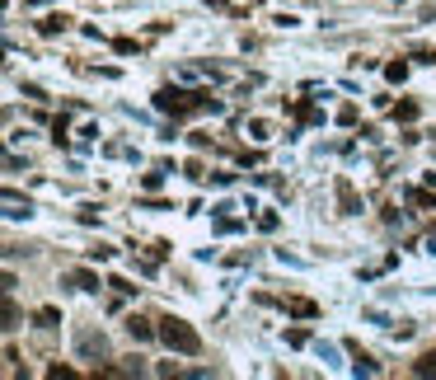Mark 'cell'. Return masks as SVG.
<instances>
[{
	"mask_svg": "<svg viewBox=\"0 0 436 380\" xmlns=\"http://www.w3.org/2000/svg\"><path fill=\"white\" fill-rule=\"evenodd\" d=\"M66 282L76 286V291H99V277H94L90 268H71L66 272Z\"/></svg>",
	"mask_w": 436,
	"mask_h": 380,
	"instance_id": "6",
	"label": "cell"
},
{
	"mask_svg": "<svg viewBox=\"0 0 436 380\" xmlns=\"http://www.w3.org/2000/svg\"><path fill=\"white\" fill-rule=\"evenodd\" d=\"M76 352H80V357H108V338H104V333H94V329H80L76 333Z\"/></svg>",
	"mask_w": 436,
	"mask_h": 380,
	"instance_id": "3",
	"label": "cell"
},
{
	"mask_svg": "<svg viewBox=\"0 0 436 380\" xmlns=\"http://www.w3.org/2000/svg\"><path fill=\"white\" fill-rule=\"evenodd\" d=\"M47 376L52 380H76V371H71V366H47Z\"/></svg>",
	"mask_w": 436,
	"mask_h": 380,
	"instance_id": "16",
	"label": "cell"
},
{
	"mask_svg": "<svg viewBox=\"0 0 436 380\" xmlns=\"http://www.w3.org/2000/svg\"><path fill=\"white\" fill-rule=\"evenodd\" d=\"M108 286H113V291H118V296H132V291H136V286L127 282V277H113V282H108Z\"/></svg>",
	"mask_w": 436,
	"mask_h": 380,
	"instance_id": "17",
	"label": "cell"
},
{
	"mask_svg": "<svg viewBox=\"0 0 436 380\" xmlns=\"http://www.w3.org/2000/svg\"><path fill=\"white\" fill-rule=\"evenodd\" d=\"M155 108L169 113V118H183V113H192V108H216V99L211 94H188V90H160Z\"/></svg>",
	"mask_w": 436,
	"mask_h": 380,
	"instance_id": "2",
	"label": "cell"
},
{
	"mask_svg": "<svg viewBox=\"0 0 436 380\" xmlns=\"http://www.w3.org/2000/svg\"><path fill=\"white\" fill-rule=\"evenodd\" d=\"M5 206H10V216H33V202L19 192H5Z\"/></svg>",
	"mask_w": 436,
	"mask_h": 380,
	"instance_id": "7",
	"label": "cell"
},
{
	"mask_svg": "<svg viewBox=\"0 0 436 380\" xmlns=\"http://www.w3.org/2000/svg\"><path fill=\"white\" fill-rule=\"evenodd\" d=\"M160 338H164V348L169 352H183V357H197V352H202V333L192 329L188 319H178V315L160 319Z\"/></svg>",
	"mask_w": 436,
	"mask_h": 380,
	"instance_id": "1",
	"label": "cell"
},
{
	"mask_svg": "<svg viewBox=\"0 0 436 380\" xmlns=\"http://www.w3.org/2000/svg\"><path fill=\"white\" fill-rule=\"evenodd\" d=\"M385 76H390L394 85H399V80H408V62H390V66H385Z\"/></svg>",
	"mask_w": 436,
	"mask_h": 380,
	"instance_id": "14",
	"label": "cell"
},
{
	"mask_svg": "<svg viewBox=\"0 0 436 380\" xmlns=\"http://www.w3.org/2000/svg\"><path fill=\"white\" fill-rule=\"evenodd\" d=\"M352 371H357V376H375V371H380V366H375L371 357H357V362H352Z\"/></svg>",
	"mask_w": 436,
	"mask_h": 380,
	"instance_id": "15",
	"label": "cell"
},
{
	"mask_svg": "<svg viewBox=\"0 0 436 380\" xmlns=\"http://www.w3.org/2000/svg\"><path fill=\"white\" fill-rule=\"evenodd\" d=\"M394 118H399V122H413V118H418V104H413V99H404V104L394 108Z\"/></svg>",
	"mask_w": 436,
	"mask_h": 380,
	"instance_id": "12",
	"label": "cell"
},
{
	"mask_svg": "<svg viewBox=\"0 0 436 380\" xmlns=\"http://www.w3.org/2000/svg\"><path fill=\"white\" fill-rule=\"evenodd\" d=\"M413 376H436V348L427 352V357H418V362H413Z\"/></svg>",
	"mask_w": 436,
	"mask_h": 380,
	"instance_id": "9",
	"label": "cell"
},
{
	"mask_svg": "<svg viewBox=\"0 0 436 380\" xmlns=\"http://www.w3.org/2000/svg\"><path fill=\"white\" fill-rule=\"evenodd\" d=\"M286 310H291L296 319H310L314 315V301H300V296H296V301H286Z\"/></svg>",
	"mask_w": 436,
	"mask_h": 380,
	"instance_id": "10",
	"label": "cell"
},
{
	"mask_svg": "<svg viewBox=\"0 0 436 380\" xmlns=\"http://www.w3.org/2000/svg\"><path fill=\"white\" fill-rule=\"evenodd\" d=\"M338 206H343V216H357L361 211V197H357V188H352L347 178H338Z\"/></svg>",
	"mask_w": 436,
	"mask_h": 380,
	"instance_id": "5",
	"label": "cell"
},
{
	"mask_svg": "<svg viewBox=\"0 0 436 380\" xmlns=\"http://www.w3.org/2000/svg\"><path fill=\"white\" fill-rule=\"evenodd\" d=\"M0 315H5V329H15V324H19V305L10 301V296H5V305H0Z\"/></svg>",
	"mask_w": 436,
	"mask_h": 380,
	"instance_id": "11",
	"label": "cell"
},
{
	"mask_svg": "<svg viewBox=\"0 0 436 380\" xmlns=\"http://www.w3.org/2000/svg\"><path fill=\"white\" fill-rule=\"evenodd\" d=\"M38 324H43V329H57V324H62V315H57L52 305H43V310H38Z\"/></svg>",
	"mask_w": 436,
	"mask_h": 380,
	"instance_id": "13",
	"label": "cell"
},
{
	"mask_svg": "<svg viewBox=\"0 0 436 380\" xmlns=\"http://www.w3.org/2000/svg\"><path fill=\"white\" fill-rule=\"evenodd\" d=\"M29 5H38V0H29Z\"/></svg>",
	"mask_w": 436,
	"mask_h": 380,
	"instance_id": "19",
	"label": "cell"
},
{
	"mask_svg": "<svg viewBox=\"0 0 436 380\" xmlns=\"http://www.w3.org/2000/svg\"><path fill=\"white\" fill-rule=\"evenodd\" d=\"M66 24H71V19H66V15H47L43 24H38V29H43L47 38H57V33H66Z\"/></svg>",
	"mask_w": 436,
	"mask_h": 380,
	"instance_id": "8",
	"label": "cell"
},
{
	"mask_svg": "<svg viewBox=\"0 0 436 380\" xmlns=\"http://www.w3.org/2000/svg\"><path fill=\"white\" fill-rule=\"evenodd\" d=\"M90 258H94V263H108L113 249H108V244H99V249H90Z\"/></svg>",
	"mask_w": 436,
	"mask_h": 380,
	"instance_id": "18",
	"label": "cell"
},
{
	"mask_svg": "<svg viewBox=\"0 0 436 380\" xmlns=\"http://www.w3.org/2000/svg\"><path fill=\"white\" fill-rule=\"evenodd\" d=\"M127 333H132L136 343H150V338H160V324H150V319L132 315V319H127Z\"/></svg>",
	"mask_w": 436,
	"mask_h": 380,
	"instance_id": "4",
	"label": "cell"
}]
</instances>
